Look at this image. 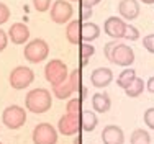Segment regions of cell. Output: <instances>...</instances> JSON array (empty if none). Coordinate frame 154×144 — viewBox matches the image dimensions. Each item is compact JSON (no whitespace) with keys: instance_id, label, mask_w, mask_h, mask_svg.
<instances>
[{"instance_id":"obj_5","label":"cell","mask_w":154,"mask_h":144,"mask_svg":"<svg viewBox=\"0 0 154 144\" xmlns=\"http://www.w3.org/2000/svg\"><path fill=\"white\" fill-rule=\"evenodd\" d=\"M2 121L8 130H18L26 123V112L18 105H10L3 110Z\"/></svg>"},{"instance_id":"obj_28","label":"cell","mask_w":154,"mask_h":144,"mask_svg":"<svg viewBox=\"0 0 154 144\" xmlns=\"http://www.w3.org/2000/svg\"><path fill=\"white\" fill-rule=\"evenodd\" d=\"M144 123L148 128L154 130V108H148L144 112Z\"/></svg>"},{"instance_id":"obj_16","label":"cell","mask_w":154,"mask_h":144,"mask_svg":"<svg viewBox=\"0 0 154 144\" xmlns=\"http://www.w3.org/2000/svg\"><path fill=\"white\" fill-rule=\"evenodd\" d=\"M80 33H82V41L84 43H92L100 36V28L98 25L92 23V21H85L80 25Z\"/></svg>"},{"instance_id":"obj_25","label":"cell","mask_w":154,"mask_h":144,"mask_svg":"<svg viewBox=\"0 0 154 144\" xmlns=\"http://www.w3.org/2000/svg\"><path fill=\"white\" fill-rule=\"evenodd\" d=\"M123 39H130V41H138L139 39V31L131 25H126V31H125Z\"/></svg>"},{"instance_id":"obj_8","label":"cell","mask_w":154,"mask_h":144,"mask_svg":"<svg viewBox=\"0 0 154 144\" xmlns=\"http://www.w3.org/2000/svg\"><path fill=\"white\" fill-rule=\"evenodd\" d=\"M33 142L35 144H56L57 131L49 123H39L33 130Z\"/></svg>"},{"instance_id":"obj_32","label":"cell","mask_w":154,"mask_h":144,"mask_svg":"<svg viewBox=\"0 0 154 144\" xmlns=\"http://www.w3.org/2000/svg\"><path fill=\"white\" fill-rule=\"evenodd\" d=\"M115 44H116V39H113V41H110V43H107L103 46V53H105V57L107 59H110V54H112V49H113Z\"/></svg>"},{"instance_id":"obj_27","label":"cell","mask_w":154,"mask_h":144,"mask_svg":"<svg viewBox=\"0 0 154 144\" xmlns=\"http://www.w3.org/2000/svg\"><path fill=\"white\" fill-rule=\"evenodd\" d=\"M8 18H10V8L5 5V3L0 2V25L7 23Z\"/></svg>"},{"instance_id":"obj_10","label":"cell","mask_w":154,"mask_h":144,"mask_svg":"<svg viewBox=\"0 0 154 144\" xmlns=\"http://www.w3.org/2000/svg\"><path fill=\"white\" fill-rule=\"evenodd\" d=\"M72 13H74V10H72V5L69 2H66V0H56L49 15H51V20L54 23L64 25L71 20Z\"/></svg>"},{"instance_id":"obj_12","label":"cell","mask_w":154,"mask_h":144,"mask_svg":"<svg viewBox=\"0 0 154 144\" xmlns=\"http://www.w3.org/2000/svg\"><path fill=\"white\" fill-rule=\"evenodd\" d=\"M102 141H103V144H123L125 133L116 124H108L102 131Z\"/></svg>"},{"instance_id":"obj_23","label":"cell","mask_w":154,"mask_h":144,"mask_svg":"<svg viewBox=\"0 0 154 144\" xmlns=\"http://www.w3.org/2000/svg\"><path fill=\"white\" fill-rule=\"evenodd\" d=\"M79 46H80V57H82V59H90V57L94 56L95 47H94L90 43H84V41H82Z\"/></svg>"},{"instance_id":"obj_6","label":"cell","mask_w":154,"mask_h":144,"mask_svg":"<svg viewBox=\"0 0 154 144\" xmlns=\"http://www.w3.org/2000/svg\"><path fill=\"white\" fill-rule=\"evenodd\" d=\"M108 61L116 66H122V67H130L134 62V51L125 43H116L112 49Z\"/></svg>"},{"instance_id":"obj_39","label":"cell","mask_w":154,"mask_h":144,"mask_svg":"<svg viewBox=\"0 0 154 144\" xmlns=\"http://www.w3.org/2000/svg\"><path fill=\"white\" fill-rule=\"evenodd\" d=\"M149 144H151V142H149Z\"/></svg>"},{"instance_id":"obj_31","label":"cell","mask_w":154,"mask_h":144,"mask_svg":"<svg viewBox=\"0 0 154 144\" xmlns=\"http://www.w3.org/2000/svg\"><path fill=\"white\" fill-rule=\"evenodd\" d=\"M90 17H92V8H90V7L80 5V18H82V20H89Z\"/></svg>"},{"instance_id":"obj_26","label":"cell","mask_w":154,"mask_h":144,"mask_svg":"<svg viewBox=\"0 0 154 144\" xmlns=\"http://www.w3.org/2000/svg\"><path fill=\"white\" fill-rule=\"evenodd\" d=\"M49 5H51V0H33V7L35 10L38 12H48L49 10Z\"/></svg>"},{"instance_id":"obj_21","label":"cell","mask_w":154,"mask_h":144,"mask_svg":"<svg viewBox=\"0 0 154 144\" xmlns=\"http://www.w3.org/2000/svg\"><path fill=\"white\" fill-rule=\"evenodd\" d=\"M134 77H136V72H134V69L126 67V69H125V71L118 75V79H116V85L122 87V88H126V87L134 80Z\"/></svg>"},{"instance_id":"obj_17","label":"cell","mask_w":154,"mask_h":144,"mask_svg":"<svg viewBox=\"0 0 154 144\" xmlns=\"http://www.w3.org/2000/svg\"><path fill=\"white\" fill-rule=\"evenodd\" d=\"M92 106L95 112H98V113H107L110 110V106H112V100H110V97L107 93L98 92V93H95L92 97Z\"/></svg>"},{"instance_id":"obj_24","label":"cell","mask_w":154,"mask_h":144,"mask_svg":"<svg viewBox=\"0 0 154 144\" xmlns=\"http://www.w3.org/2000/svg\"><path fill=\"white\" fill-rule=\"evenodd\" d=\"M67 113L80 115V113H82V100H80V98H72V100L67 103Z\"/></svg>"},{"instance_id":"obj_36","label":"cell","mask_w":154,"mask_h":144,"mask_svg":"<svg viewBox=\"0 0 154 144\" xmlns=\"http://www.w3.org/2000/svg\"><path fill=\"white\" fill-rule=\"evenodd\" d=\"M72 144H82V138H80V134L75 136V139H74V142H72Z\"/></svg>"},{"instance_id":"obj_18","label":"cell","mask_w":154,"mask_h":144,"mask_svg":"<svg viewBox=\"0 0 154 144\" xmlns=\"http://www.w3.org/2000/svg\"><path fill=\"white\" fill-rule=\"evenodd\" d=\"M97 124H98L97 115L90 110H82V113H80V126H82V130L90 133L97 128Z\"/></svg>"},{"instance_id":"obj_29","label":"cell","mask_w":154,"mask_h":144,"mask_svg":"<svg viewBox=\"0 0 154 144\" xmlns=\"http://www.w3.org/2000/svg\"><path fill=\"white\" fill-rule=\"evenodd\" d=\"M143 46L149 51V53L154 54V35H148L144 39H143Z\"/></svg>"},{"instance_id":"obj_15","label":"cell","mask_w":154,"mask_h":144,"mask_svg":"<svg viewBox=\"0 0 154 144\" xmlns=\"http://www.w3.org/2000/svg\"><path fill=\"white\" fill-rule=\"evenodd\" d=\"M118 12L125 20H134L139 15V3L138 0H122L118 5Z\"/></svg>"},{"instance_id":"obj_1","label":"cell","mask_w":154,"mask_h":144,"mask_svg":"<svg viewBox=\"0 0 154 144\" xmlns=\"http://www.w3.org/2000/svg\"><path fill=\"white\" fill-rule=\"evenodd\" d=\"M53 105V100H51V93L46 88H33L31 92L26 93V98H25V106L26 110H30L31 113H46L48 110Z\"/></svg>"},{"instance_id":"obj_38","label":"cell","mask_w":154,"mask_h":144,"mask_svg":"<svg viewBox=\"0 0 154 144\" xmlns=\"http://www.w3.org/2000/svg\"><path fill=\"white\" fill-rule=\"evenodd\" d=\"M74 2H77V0H74Z\"/></svg>"},{"instance_id":"obj_33","label":"cell","mask_w":154,"mask_h":144,"mask_svg":"<svg viewBox=\"0 0 154 144\" xmlns=\"http://www.w3.org/2000/svg\"><path fill=\"white\" fill-rule=\"evenodd\" d=\"M79 2H80V5H84V7H90V8H92V7H95L97 3H100L102 0H79Z\"/></svg>"},{"instance_id":"obj_35","label":"cell","mask_w":154,"mask_h":144,"mask_svg":"<svg viewBox=\"0 0 154 144\" xmlns=\"http://www.w3.org/2000/svg\"><path fill=\"white\" fill-rule=\"evenodd\" d=\"M79 92H80V100H84V98L87 97V88H85V87H80Z\"/></svg>"},{"instance_id":"obj_37","label":"cell","mask_w":154,"mask_h":144,"mask_svg":"<svg viewBox=\"0 0 154 144\" xmlns=\"http://www.w3.org/2000/svg\"><path fill=\"white\" fill-rule=\"evenodd\" d=\"M143 3H146V5H151V3H154V0H141Z\"/></svg>"},{"instance_id":"obj_9","label":"cell","mask_w":154,"mask_h":144,"mask_svg":"<svg viewBox=\"0 0 154 144\" xmlns=\"http://www.w3.org/2000/svg\"><path fill=\"white\" fill-rule=\"evenodd\" d=\"M82 126H80V115H74V113H66L59 118L57 123V131L64 136H74L77 134Z\"/></svg>"},{"instance_id":"obj_20","label":"cell","mask_w":154,"mask_h":144,"mask_svg":"<svg viewBox=\"0 0 154 144\" xmlns=\"http://www.w3.org/2000/svg\"><path fill=\"white\" fill-rule=\"evenodd\" d=\"M143 90H144V82H143V79L134 77L133 82L125 88V93H126L128 97H131V98H136V97H139V95L143 93Z\"/></svg>"},{"instance_id":"obj_2","label":"cell","mask_w":154,"mask_h":144,"mask_svg":"<svg viewBox=\"0 0 154 144\" xmlns=\"http://www.w3.org/2000/svg\"><path fill=\"white\" fill-rule=\"evenodd\" d=\"M45 77L53 87L59 85V84L66 82L67 77H69L67 66H66L61 59H53V61L48 62L46 67H45Z\"/></svg>"},{"instance_id":"obj_34","label":"cell","mask_w":154,"mask_h":144,"mask_svg":"<svg viewBox=\"0 0 154 144\" xmlns=\"http://www.w3.org/2000/svg\"><path fill=\"white\" fill-rule=\"evenodd\" d=\"M146 88H148V92L154 93V75H152V77H149L148 84H146Z\"/></svg>"},{"instance_id":"obj_3","label":"cell","mask_w":154,"mask_h":144,"mask_svg":"<svg viewBox=\"0 0 154 144\" xmlns=\"http://www.w3.org/2000/svg\"><path fill=\"white\" fill-rule=\"evenodd\" d=\"M80 77H82V74H80V69H74L71 74H69L67 80L66 82L59 84V85L53 87V92L54 95H56V98H61V100H64V98H69L74 92H79L80 90Z\"/></svg>"},{"instance_id":"obj_19","label":"cell","mask_w":154,"mask_h":144,"mask_svg":"<svg viewBox=\"0 0 154 144\" xmlns=\"http://www.w3.org/2000/svg\"><path fill=\"white\" fill-rule=\"evenodd\" d=\"M80 21H71L66 28V36H67V41L71 44H80L82 43V33H80Z\"/></svg>"},{"instance_id":"obj_7","label":"cell","mask_w":154,"mask_h":144,"mask_svg":"<svg viewBox=\"0 0 154 144\" xmlns=\"http://www.w3.org/2000/svg\"><path fill=\"white\" fill-rule=\"evenodd\" d=\"M35 80V72L26 66H18L10 74V85L17 90H23Z\"/></svg>"},{"instance_id":"obj_40","label":"cell","mask_w":154,"mask_h":144,"mask_svg":"<svg viewBox=\"0 0 154 144\" xmlns=\"http://www.w3.org/2000/svg\"><path fill=\"white\" fill-rule=\"evenodd\" d=\"M0 144H2V142H0Z\"/></svg>"},{"instance_id":"obj_13","label":"cell","mask_w":154,"mask_h":144,"mask_svg":"<svg viewBox=\"0 0 154 144\" xmlns=\"http://www.w3.org/2000/svg\"><path fill=\"white\" fill-rule=\"evenodd\" d=\"M113 80V72L112 69L108 67H98L95 69V71L92 72V75H90V82H92L94 87L97 88H103L112 84Z\"/></svg>"},{"instance_id":"obj_11","label":"cell","mask_w":154,"mask_h":144,"mask_svg":"<svg viewBox=\"0 0 154 144\" xmlns=\"http://www.w3.org/2000/svg\"><path fill=\"white\" fill-rule=\"evenodd\" d=\"M103 31L113 39H123L125 31H126V23L123 21V18L110 17L103 25Z\"/></svg>"},{"instance_id":"obj_22","label":"cell","mask_w":154,"mask_h":144,"mask_svg":"<svg viewBox=\"0 0 154 144\" xmlns=\"http://www.w3.org/2000/svg\"><path fill=\"white\" fill-rule=\"evenodd\" d=\"M131 144H149L151 142V136H149L148 131L143 130H134L133 134H131Z\"/></svg>"},{"instance_id":"obj_14","label":"cell","mask_w":154,"mask_h":144,"mask_svg":"<svg viewBox=\"0 0 154 144\" xmlns=\"http://www.w3.org/2000/svg\"><path fill=\"white\" fill-rule=\"evenodd\" d=\"M8 38L15 44H23L30 38V29L25 23H13L8 29Z\"/></svg>"},{"instance_id":"obj_4","label":"cell","mask_w":154,"mask_h":144,"mask_svg":"<svg viewBox=\"0 0 154 144\" xmlns=\"http://www.w3.org/2000/svg\"><path fill=\"white\" fill-rule=\"evenodd\" d=\"M48 54H49V46L41 38H36L33 41H30L25 46V51H23L25 59L28 62H31V64H38V62L45 61L48 57Z\"/></svg>"},{"instance_id":"obj_30","label":"cell","mask_w":154,"mask_h":144,"mask_svg":"<svg viewBox=\"0 0 154 144\" xmlns=\"http://www.w3.org/2000/svg\"><path fill=\"white\" fill-rule=\"evenodd\" d=\"M7 44H8V35L3 29H0V53L7 47Z\"/></svg>"}]
</instances>
